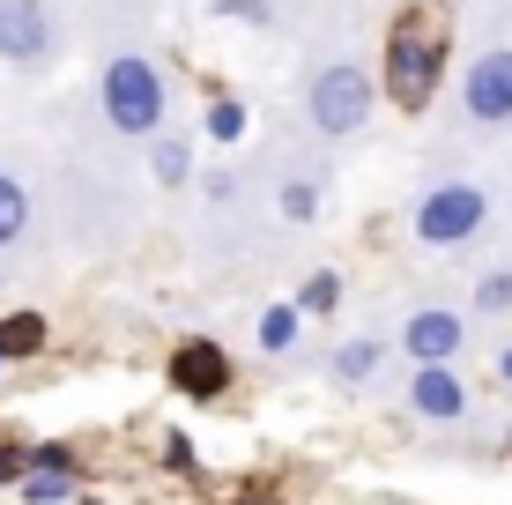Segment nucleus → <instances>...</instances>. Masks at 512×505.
Wrapping results in <instances>:
<instances>
[{
	"mask_svg": "<svg viewBox=\"0 0 512 505\" xmlns=\"http://www.w3.org/2000/svg\"><path fill=\"white\" fill-rule=\"evenodd\" d=\"M171 387L193 394V402H216V394L231 387V357H223L216 342H179V350H171Z\"/></svg>",
	"mask_w": 512,
	"mask_h": 505,
	"instance_id": "8",
	"label": "nucleus"
},
{
	"mask_svg": "<svg viewBox=\"0 0 512 505\" xmlns=\"http://www.w3.org/2000/svg\"><path fill=\"white\" fill-rule=\"evenodd\" d=\"M0 372H8V350H0Z\"/></svg>",
	"mask_w": 512,
	"mask_h": 505,
	"instance_id": "22",
	"label": "nucleus"
},
{
	"mask_svg": "<svg viewBox=\"0 0 512 505\" xmlns=\"http://www.w3.org/2000/svg\"><path fill=\"white\" fill-rule=\"evenodd\" d=\"M245 505H268V498H245Z\"/></svg>",
	"mask_w": 512,
	"mask_h": 505,
	"instance_id": "23",
	"label": "nucleus"
},
{
	"mask_svg": "<svg viewBox=\"0 0 512 505\" xmlns=\"http://www.w3.org/2000/svg\"><path fill=\"white\" fill-rule=\"evenodd\" d=\"M297 320H305L297 305H268V312H260V350H290V342H297Z\"/></svg>",
	"mask_w": 512,
	"mask_h": 505,
	"instance_id": "13",
	"label": "nucleus"
},
{
	"mask_svg": "<svg viewBox=\"0 0 512 505\" xmlns=\"http://www.w3.org/2000/svg\"><path fill=\"white\" fill-rule=\"evenodd\" d=\"M60 15H52V0H0V67H23V75H38V67L60 60Z\"/></svg>",
	"mask_w": 512,
	"mask_h": 505,
	"instance_id": "5",
	"label": "nucleus"
},
{
	"mask_svg": "<svg viewBox=\"0 0 512 505\" xmlns=\"http://www.w3.org/2000/svg\"><path fill=\"white\" fill-rule=\"evenodd\" d=\"M23 498H30V505H67V498H75V476H52V468H23Z\"/></svg>",
	"mask_w": 512,
	"mask_h": 505,
	"instance_id": "12",
	"label": "nucleus"
},
{
	"mask_svg": "<svg viewBox=\"0 0 512 505\" xmlns=\"http://www.w3.org/2000/svg\"><path fill=\"white\" fill-rule=\"evenodd\" d=\"M461 119L468 127H512V45H490L461 67Z\"/></svg>",
	"mask_w": 512,
	"mask_h": 505,
	"instance_id": "6",
	"label": "nucleus"
},
{
	"mask_svg": "<svg viewBox=\"0 0 512 505\" xmlns=\"http://www.w3.org/2000/svg\"><path fill=\"white\" fill-rule=\"evenodd\" d=\"M468 342V320L453 305H416L409 320H401V350H409V364H453Z\"/></svg>",
	"mask_w": 512,
	"mask_h": 505,
	"instance_id": "7",
	"label": "nucleus"
},
{
	"mask_svg": "<svg viewBox=\"0 0 512 505\" xmlns=\"http://www.w3.org/2000/svg\"><path fill=\"white\" fill-rule=\"evenodd\" d=\"M334 298H342V275H312V283L305 290H297V312H334Z\"/></svg>",
	"mask_w": 512,
	"mask_h": 505,
	"instance_id": "18",
	"label": "nucleus"
},
{
	"mask_svg": "<svg viewBox=\"0 0 512 505\" xmlns=\"http://www.w3.org/2000/svg\"><path fill=\"white\" fill-rule=\"evenodd\" d=\"M97 104H104V127L112 134H134V142H156L164 134V112H171V82L156 60L141 52H112L97 67Z\"/></svg>",
	"mask_w": 512,
	"mask_h": 505,
	"instance_id": "1",
	"label": "nucleus"
},
{
	"mask_svg": "<svg viewBox=\"0 0 512 505\" xmlns=\"http://www.w3.org/2000/svg\"><path fill=\"white\" fill-rule=\"evenodd\" d=\"M38 342H45V320H38V312H8V320H0V350H8V357L38 350Z\"/></svg>",
	"mask_w": 512,
	"mask_h": 505,
	"instance_id": "11",
	"label": "nucleus"
},
{
	"mask_svg": "<svg viewBox=\"0 0 512 505\" xmlns=\"http://www.w3.org/2000/svg\"><path fill=\"white\" fill-rule=\"evenodd\" d=\"M483 223H490V194L483 186L475 179H438L431 194L416 201L409 231H416V246H468Z\"/></svg>",
	"mask_w": 512,
	"mask_h": 505,
	"instance_id": "4",
	"label": "nucleus"
},
{
	"mask_svg": "<svg viewBox=\"0 0 512 505\" xmlns=\"http://www.w3.org/2000/svg\"><path fill=\"white\" fill-rule=\"evenodd\" d=\"M312 208H320V186H312V179H297V186H282V216H297V223H305V216H312Z\"/></svg>",
	"mask_w": 512,
	"mask_h": 505,
	"instance_id": "19",
	"label": "nucleus"
},
{
	"mask_svg": "<svg viewBox=\"0 0 512 505\" xmlns=\"http://www.w3.org/2000/svg\"><path fill=\"white\" fill-rule=\"evenodd\" d=\"M409 402H416V416H431V424H453V416H468V387H461L453 364H416Z\"/></svg>",
	"mask_w": 512,
	"mask_h": 505,
	"instance_id": "9",
	"label": "nucleus"
},
{
	"mask_svg": "<svg viewBox=\"0 0 512 505\" xmlns=\"http://www.w3.org/2000/svg\"><path fill=\"white\" fill-rule=\"evenodd\" d=\"M438 75H446V30L431 15H401L386 30V97L401 112H423L438 97Z\"/></svg>",
	"mask_w": 512,
	"mask_h": 505,
	"instance_id": "2",
	"label": "nucleus"
},
{
	"mask_svg": "<svg viewBox=\"0 0 512 505\" xmlns=\"http://www.w3.org/2000/svg\"><path fill=\"white\" fill-rule=\"evenodd\" d=\"M149 171H156L164 186H179L186 171H193V149L179 142V134H171V142H156V149H149Z\"/></svg>",
	"mask_w": 512,
	"mask_h": 505,
	"instance_id": "14",
	"label": "nucleus"
},
{
	"mask_svg": "<svg viewBox=\"0 0 512 505\" xmlns=\"http://www.w3.org/2000/svg\"><path fill=\"white\" fill-rule=\"evenodd\" d=\"M334 372L342 379H372L379 372V342H342V350H334Z\"/></svg>",
	"mask_w": 512,
	"mask_h": 505,
	"instance_id": "16",
	"label": "nucleus"
},
{
	"mask_svg": "<svg viewBox=\"0 0 512 505\" xmlns=\"http://www.w3.org/2000/svg\"><path fill=\"white\" fill-rule=\"evenodd\" d=\"M208 134H216V142H238V134H245V104L216 97V104H208Z\"/></svg>",
	"mask_w": 512,
	"mask_h": 505,
	"instance_id": "17",
	"label": "nucleus"
},
{
	"mask_svg": "<svg viewBox=\"0 0 512 505\" xmlns=\"http://www.w3.org/2000/svg\"><path fill=\"white\" fill-rule=\"evenodd\" d=\"M475 312H490V320H505V312H512V268H498V275L475 283Z\"/></svg>",
	"mask_w": 512,
	"mask_h": 505,
	"instance_id": "15",
	"label": "nucleus"
},
{
	"mask_svg": "<svg viewBox=\"0 0 512 505\" xmlns=\"http://www.w3.org/2000/svg\"><path fill=\"white\" fill-rule=\"evenodd\" d=\"M498 372H505V379H512V350H505V357H498Z\"/></svg>",
	"mask_w": 512,
	"mask_h": 505,
	"instance_id": "21",
	"label": "nucleus"
},
{
	"mask_svg": "<svg viewBox=\"0 0 512 505\" xmlns=\"http://www.w3.org/2000/svg\"><path fill=\"white\" fill-rule=\"evenodd\" d=\"M23 231H30V186L15 171H0V253L23 246Z\"/></svg>",
	"mask_w": 512,
	"mask_h": 505,
	"instance_id": "10",
	"label": "nucleus"
},
{
	"mask_svg": "<svg viewBox=\"0 0 512 505\" xmlns=\"http://www.w3.org/2000/svg\"><path fill=\"white\" fill-rule=\"evenodd\" d=\"M372 104H379V82H372V67H364L357 52H349V60L312 67V82H305V119L327 134V142L357 134L364 119H372Z\"/></svg>",
	"mask_w": 512,
	"mask_h": 505,
	"instance_id": "3",
	"label": "nucleus"
},
{
	"mask_svg": "<svg viewBox=\"0 0 512 505\" xmlns=\"http://www.w3.org/2000/svg\"><path fill=\"white\" fill-rule=\"evenodd\" d=\"M164 461H171V468H193V446L179 439V431H171V439H164Z\"/></svg>",
	"mask_w": 512,
	"mask_h": 505,
	"instance_id": "20",
	"label": "nucleus"
}]
</instances>
